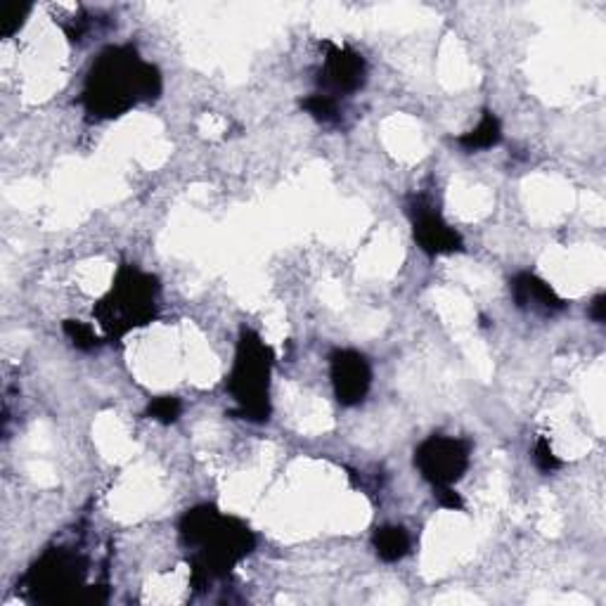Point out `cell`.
Returning a JSON list of instances; mask_svg holds the SVG:
<instances>
[{"label": "cell", "instance_id": "15", "mask_svg": "<svg viewBox=\"0 0 606 606\" xmlns=\"http://www.w3.org/2000/svg\"><path fill=\"white\" fill-rule=\"evenodd\" d=\"M533 460H535L537 469H543V471H554L562 467V460L557 458V454H554V450L550 448V443L545 439L537 441V446L533 450Z\"/></svg>", "mask_w": 606, "mask_h": 606}, {"label": "cell", "instance_id": "13", "mask_svg": "<svg viewBox=\"0 0 606 606\" xmlns=\"http://www.w3.org/2000/svg\"><path fill=\"white\" fill-rule=\"evenodd\" d=\"M180 412H182V406L176 396H161L157 400H152L147 410V415L161 425H174L180 417Z\"/></svg>", "mask_w": 606, "mask_h": 606}, {"label": "cell", "instance_id": "14", "mask_svg": "<svg viewBox=\"0 0 606 606\" xmlns=\"http://www.w3.org/2000/svg\"><path fill=\"white\" fill-rule=\"evenodd\" d=\"M64 332L72 336V342L79 346V348H95L97 346V336L95 332L88 327V325H83V323H74V320H70V323L64 325Z\"/></svg>", "mask_w": 606, "mask_h": 606}, {"label": "cell", "instance_id": "7", "mask_svg": "<svg viewBox=\"0 0 606 606\" xmlns=\"http://www.w3.org/2000/svg\"><path fill=\"white\" fill-rule=\"evenodd\" d=\"M332 386L342 406H358L373 384V369L365 356L356 351H336L330 358Z\"/></svg>", "mask_w": 606, "mask_h": 606}, {"label": "cell", "instance_id": "1", "mask_svg": "<svg viewBox=\"0 0 606 606\" xmlns=\"http://www.w3.org/2000/svg\"><path fill=\"white\" fill-rule=\"evenodd\" d=\"M161 91V76L143 62L133 48H109L97 58L83 88V105L95 116L114 119L133 105L155 100Z\"/></svg>", "mask_w": 606, "mask_h": 606}, {"label": "cell", "instance_id": "10", "mask_svg": "<svg viewBox=\"0 0 606 606\" xmlns=\"http://www.w3.org/2000/svg\"><path fill=\"white\" fill-rule=\"evenodd\" d=\"M373 543L377 550V557L382 562H389V564L403 560L410 552V535L403 526L377 529Z\"/></svg>", "mask_w": 606, "mask_h": 606}, {"label": "cell", "instance_id": "6", "mask_svg": "<svg viewBox=\"0 0 606 606\" xmlns=\"http://www.w3.org/2000/svg\"><path fill=\"white\" fill-rule=\"evenodd\" d=\"M412 232L419 249L427 251L431 257L452 254V251L462 249V238L454 232L427 199H417L412 205Z\"/></svg>", "mask_w": 606, "mask_h": 606}, {"label": "cell", "instance_id": "11", "mask_svg": "<svg viewBox=\"0 0 606 606\" xmlns=\"http://www.w3.org/2000/svg\"><path fill=\"white\" fill-rule=\"evenodd\" d=\"M502 130H500V122L495 119L493 114H485L483 119L479 122L477 128H471L469 133L458 140L467 152H479V149H491L500 143Z\"/></svg>", "mask_w": 606, "mask_h": 606}, {"label": "cell", "instance_id": "12", "mask_svg": "<svg viewBox=\"0 0 606 606\" xmlns=\"http://www.w3.org/2000/svg\"><path fill=\"white\" fill-rule=\"evenodd\" d=\"M301 107L306 109L313 119L323 122V124H334L339 122V103H336V97L327 95V93H315L311 97H306L301 103Z\"/></svg>", "mask_w": 606, "mask_h": 606}, {"label": "cell", "instance_id": "5", "mask_svg": "<svg viewBox=\"0 0 606 606\" xmlns=\"http://www.w3.org/2000/svg\"><path fill=\"white\" fill-rule=\"evenodd\" d=\"M415 467L433 488L458 483L469 467V443L450 436H431L415 450Z\"/></svg>", "mask_w": 606, "mask_h": 606}, {"label": "cell", "instance_id": "2", "mask_svg": "<svg viewBox=\"0 0 606 606\" xmlns=\"http://www.w3.org/2000/svg\"><path fill=\"white\" fill-rule=\"evenodd\" d=\"M180 533L188 547L195 550V578L223 576L242 557L254 550V533L242 521L218 514V510L197 508L185 514Z\"/></svg>", "mask_w": 606, "mask_h": 606}, {"label": "cell", "instance_id": "4", "mask_svg": "<svg viewBox=\"0 0 606 606\" xmlns=\"http://www.w3.org/2000/svg\"><path fill=\"white\" fill-rule=\"evenodd\" d=\"M271 365V348L259 339V334L244 330L238 346V356H234L228 389L234 396V400L240 403V410L247 419L263 422V419L271 415V403H268Z\"/></svg>", "mask_w": 606, "mask_h": 606}, {"label": "cell", "instance_id": "9", "mask_svg": "<svg viewBox=\"0 0 606 606\" xmlns=\"http://www.w3.org/2000/svg\"><path fill=\"white\" fill-rule=\"evenodd\" d=\"M512 296L519 309L531 311V313L552 315L566 309V303L557 296V292H554L545 280L535 278L531 273H521L512 280Z\"/></svg>", "mask_w": 606, "mask_h": 606}, {"label": "cell", "instance_id": "17", "mask_svg": "<svg viewBox=\"0 0 606 606\" xmlns=\"http://www.w3.org/2000/svg\"><path fill=\"white\" fill-rule=\"evenodd\" d=\"M604 311H606V296H597L591 306V317L595 320V323H604V317H606Z\"/></svg>", "mask_w": 606, "mask_h": 606}, {"label": "cell", "instance_id": "16", "mask_svg": "<svg viewBox=\"0 0 606 606\" xmlns=\"http://www.w3.org/2000/svg\"><path fill=\"white\" fill-rule=\"evenodd\" d=\"M433 491H436L433 495H436V500H439L441 508H446V510H462V500H460L458 493L452 491V485H448V488H433Z\"/></svg>", "mask_w": 606, "mask_h": 606}, {"label": "cell", "instance_id": "3", "mask_svg": "<svg viewBox=\"0 0 606 606\" xmlns=\"http://www.w3.org/2000/svg\"><path fill=\"white\" fill-rule=\"evenodd\" d=\"M157 280L126 265L114 280L112 292L100 301L97 317L109 334H126L133 327L147 325L157 313Z\"/></svg>", "mask_w": 606, "mask_h": 606}, {"label": "cell", "instance_id": "8", "mask_svg": "<svg viewBox=\"0 0 606 606\" xmlns=\"http://www.w3.org/2000/svg\"><path fill=\"white\" fill-rule=\"evenodd\" d=\"M365 74V60L358 53H353L348 48H332L320 81L325 83L332 91L330 95L334 97L336 93H356L358 88H363Z\"/></svg>", "mask_w": 606, "mask_h": 606}]
</instances>
